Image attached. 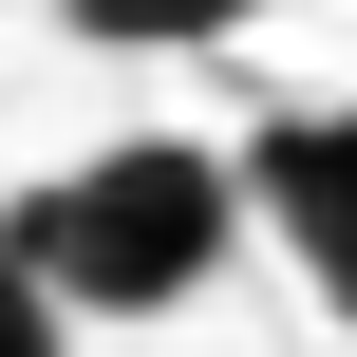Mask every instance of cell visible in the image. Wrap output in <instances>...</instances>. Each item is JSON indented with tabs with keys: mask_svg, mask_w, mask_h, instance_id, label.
Wrapping results in <instances>:
<instances>
[{
	"mask_svg": "<svg viewBox=\"0 0 357 357\" xmlns=\"http://www.w3.org/2000/svg\"><path fill=\"white\" fill-rule=\"evenodd\" d=\"M0 245L56 282V320H188L226 264H245V151L207 132H113L75 169H38L0 207Z\"/></svg>",
	"mask_w": 357,
	"mask_h": 357,
	"instance_id": "1",
	"label": "cell"
},
{
	"mask_svg": "<svg viewBox=\"0 0 357 357\" xmlns=\"http://www.w3.org/2000/svg\"><path fill=\"white\" fill-rule=\"evenodd\" d=\"M245 226H282V264L357 339V113H264L245 132Z\"/></svg>",
	"mask_w": 357,
	"mask_h": 357,
	"instance_id": "2",
	"label": "cell"
},
{
	"mask_svg": "<svg viewBox=\"0 0 357 357\" xmlns=\"http://www.w3.org/2000/svg\"><path fill=\"white\" fill-rule=\"evenodd\" d=\"M94 56H188V38H245V19H282V0H56Z\"/></svg>",
	"mask_w": 357,
	"mask_h": 357,
	"instance_id": "3",
	"label": "cell"
},
{
	"mask_svg": "<svg viewBox=\"0 0 357 357\" xmlns=\"http://www.w3.org/2000/svg\"><path fill=\"white\" fill-rule=\"evenodd\" d=\"M0 357H75V320H56V282L0 245Z\"/></svg>",
	"mask_w": 357,
	"mask_h": 357,
	"instance_id": "4",
	"label": "cell"
}]
</instances>
